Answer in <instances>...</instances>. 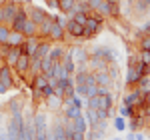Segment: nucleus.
<instances>
[{"label":"nucleus","instance_id":"nucleus-1","mask_svg":"<svg viewBox=\"0 0 150 140\" xmlns=\"http://www.w3.org/2000/svg\"><path fill=\"white\" fill-rule=\"evenodd\" d=\"M34 140H50V122L44 110L34 112Z\"/></svg>","mask_w":150,"mask_h":140},{"label":"nucleus","instance_id":"nucleus-2","mask_svg":"<svg viewBox=\"0 0 150 140\" xmlns=\"http://www.w3.org/2000/svg\"><path fill=\"white\" fill-rule=\"evenodd\" d=\"M102 30V16L100 14H88L86 22H84V32H82V38H94Z\"/></svg>","mask_w":150,"mask_h":140},{"label":"nucleus","instance_id":"nucleus-3","mask_svg":"<svg viewBox=\"0 0 150 140\" xmlns=\"http://www.w3.org/2000/svg\"><path fill=\"white\" fill-rule=\"evenodd\" d=\"M90 56H98V58L106 60L108 64H112V62L118 60V52H116L114 48H110V46H98V48H94L92 52H90Z\"/></svg>","mask_w":150,"mask_h":140},{"label":"nucleus","instance_id":"nucleus-4","mask_svg":"<svg viewBox=\"0 0 150 140\" xmlns=\"http://www.w3.org/2000/svg\"><path fill=\"white\" fill-rule=\"evenodd\" d=\"M122 104L132 106V108H146V106H144V94H140L136 88L124 94V98H122Z\"/></svg>","mask_w":150,"mask_h":140},{"label":"nucleus","instance_id":"nucleus-5","mask_svg":"<svg viewBox=\"0 0 150 140\" xmlns=\"http://www.w3.org/2000/svg\"><path fill=\"white\" fill-rule=\"evenodd\" d=\"M50 140H68L66 128H64V118H56L50 124Z\"/></svg>","mask_w":150,"mask_h":140},{"label":"nucleus","instance_id":"nucleus-6","mask_svg":"<svg viewBox=\"0 0 150 140\" xmlns=\"http://www.w3.org/2000/svg\"><path fill=\"white\" fill-rule=\"evenodd\" d=\"M2 8H4V24L10 26V22L14 20V16L22 8V4H18V2H14V0H6V2L2 4Z\"/></svg>","mask_w":150,"mask_h":140},{"label":"nucleus","instance_id":"nucleus-7","mask_svg":"<svg viewBox=\"0 0 150 140\" xmlns=\"http://www.w3.org/2000/svg\"><path fill=\"white\" fill-rule=\"evenodd\" d=\"M38 42H40V38L38 36H28V38H24V42L20 44V48H22V54H26V56H34L36 48H38Z\"/></svg>","mask_w":150,"mask_h":140},{"label":"nucleus","instance_id":"nucleus-8","mask_svg":"<svg viewBox=\"0 0 150 140\" xmlns=\"http://www.w3.org/2000/svg\"><path fill=\"white\" fill-rule=\"evenodd\" d=\"M52 24H54V16H50V14H48L46 18L38 24V34H36V36H38L40 40H48V34H50Z\"/></svg>","mask_w":150,"mask_h":140},{"label":"nucleus","instance_id":"nucleus-9","mask_svg":"<svg viewBox=\"0 0 150 140\" xmlns=\"http://www.w3.org/2000/svg\"><path fill=\"white\" fill-rule=\"evenodd\" d=\"M12 68H14V72H16V74H20V76L28 74V70H30V56L20 54V56H18V60H16V64H14Z\"/></svg>","mask_w":150,"mask_h":140},{"label":"nucleus","instance_id":"nucleus-10","mask_svg":"<svg viewBox=\"0 0 150 140\" xmlns=\"http://www.w3.org/2000/svg\"><path fill=\"white\" fill-rule=\"evenodd\" d=\"M86 66H88V72H100V70H106L108 68V62L98 56H90L86 60Z\"/></svg>","mask_w":150,"mask_h":140},{"label":"nucleus","instance_id":"nucleus-11","mask_svg":"<svg viewBox=\"0 0 150 140\" xmlns=\"http://www.w3.org/2000/svg\"><path fill=\"white\" fill-rule=\"evenodd\" d=\"M64 30L68 32L72 38H82V32H84V26L82 24H78L76 20H66V26H64Z\"/></svg>","mask_w":150,"mask_h":140},{"label":"nucleus","instance_id":"nucleus-12","mask_svg":"<svg viewBox=\"0 0 150 140\" xmlns=\"http://www.w3.org/2000/svg\"><path fill=\"white\" fill-rule=\"evenodd\" d=\"M72 60H74V64H78V62H86V60L90 58V52L86 50V48H80V46H74L68 50Z\"/></svg>","mask_w":150,"mask_h":140},{"label":"nucleus","instance_id":"nucleus-13","mask_svg":"<svg viewBox=\"0 0 150 140\" xmlns=\"http://www.w3.org/2000/svg\"><path fill=\"white\" fill-rule=\"evenodd\" d=\"M24 110V100L20 96H16V98H12L10 102H8V108H6V114L8 116H14V114H22Z\"/></svg>","mask_w":150,"mask_h":140},{"label":"nucleus","instance_id":"nucleus-14","mask_svg":"<svg viewBox=\"0 0 150 140\" xmlns=\"http://www.w3.org/2000/svg\"><path fill=\"white\" fill-rule=\"evenodd\" d=\"M64 34H66V30H64V26H60V24H52V28H50V34H48V40L50 42H62L64 40Z\"/></svg>","mask_w":150,"mask_h":140},{"label":"nucleus","instance_id":"nucleus-15","mask_svg":"<svg viewBox=\"0 0 150 140\" xmlns=\"http://www.w3.org/2000/svg\"><path fill=\"white\" fill-rule=\"evenodd\" d=\"M62 118H66V120H74V118H78V116H82V108H78V106H72V104H68V106H64L62 104Z\"/></svg>","mask_w":150,"mask_h":140},{"label":"nucleus","instance_id":"nucleus-16","mask_svg":"<svg viewBox=\"0 0 150 140\" xmlns=\"http://www.w3.org/2000/svg\"><path fill=\"white\" fill-rule=\"evenodd\" d=\"M44 102H46L48 110H52V112H58V110L62 108V102H64V98H60V96H56V94H50V96H46V98H44Z\"/></svg>","mask_w":150,"mask_h":140},{"label":"nucleus","instance_id":"nucleus-17","mask_svg":"<svg viewBox=\"0 0 150 140\" xmlns=\"http://www.w3.org/2000/svg\"><path fill=\"white\" fill-rule=\"evenodd\" d=\"M94 78H96V84H98V86H108V88H112V84H114V80L110 78V74H108L106 70L94 72Z\"/></svg>","mask_w":150,"mask_h":140},{"label":"nucleus","instance_id":"nucleus-18","mask_svg":"<svg viewBox=\"0 0 150 140\" xmlns=\"http://www.w3.org/2000/svg\"><path fill=\"white\" fill-rule=\"evenodd\" d=\"M26 18H28V16H26V12L20 8L18 14L14 16V20L10 22V30H18V32H22V26H24V22H26Z\"/></svg>","mask_w":150,"mask_h":140},{"label":"nucleus","instance_id":"nucleus-19","mask_svg":"<svg viewBox=\"0 0 150 140\" xmlns=\"http://www.w3.org/2000/svg\"><path fill=\"white\" fill-rule=\"evenodd\" d=\"M20 54H22V48H20V46H10V52L4 56L6 66H10V68H12V66L16 64V60H18V56H20Z\"/></svg>","mask_w":150,"mask_h":140},{"label":"nucleus","instance_id":"nucleus-20","mask_svg":"<svg viewBox=\"0 0 150 140\" xmlns=\"http://www.w3.org/2000/svg\"><path fill=\"white\" fill-rule=\"evenodd\" d=\"M60 64H62V68L66 70L68 74H74V70H76V64H74V60H72V56H70L68 50L62 54V58H60Z\"/></svg>","mask_w":150,"mask_h":140},{"label":"nucleus","instance_id":"nucleus-21","mask_svg":"<svg viewBox=\"0 0 150 140\" xmlns=\"http://www.w3.org/2000/svg\"><path fill=\"white\" fill-rule=\"evenodd\" d=\"M50 46H52V42H50V40H40V42H38V48H36V52H34V56H32V58H44V56H48Z\"/></svg>","mask_w":150,"mask_h":140},{"label":"nucleus","instance_id":"nucleus-22","mask_svg":"<svg viewBox=\"0 0 150 140\" xmlns=\"http://www.w3.org/2000/svg\"><path fill=\"white\" fill-rule=\"evenodd\" d=\"M24 38H26V36H24L22 32L10 30V34H8V38H6V44H8V46H20V44L24 42Z\"/></svg>","mask_w":150,"mask_h":140},{"label":"nucleus","instance_id":"nucleus-23","mask_svg":"<svg viewBox=\"0 0 150 140\" xmlns=\"http://www.w3.org/2000/svg\"><path fill=\"white\" fill-rule=\"evenodd\" d=\"M46 84H48V78L44 76V74H36V76H32V80H30L32 90H42Z\"/></svg>","mask_w":150,"mask_h":140},{"label":"nucleus","instance_id":"nucleus-24","mask_svg":"<svg viewBox=\"0 0 150 140\" xmlns=\"http://www.w3.org/2000/svg\"><path fill=\"white\" fill-rule=\"evenodd\" d=\"M140 76H142V74L136 70V66H128V70H126V84L128 86H134V84L138 82Z\"/></svg>","mask_w":150,"mask_h":140},{"label":"nucleus","instance_id":"nucleus-25","mask_svg":"<svg viewBox=\"0 0 150 140\" xmlns=\"http://www.w3.org/2000/svg\"><path fill=\"white\" fill-rule=\"evenodd\" d=\"M22 34L28 38V36H36L38 34V24H34L30 18H26V22H24L22 26Z\"/></svg>","mask_w":150,"mask_h":140},{"label":"nucleus","instance_id":"nucleus-26","mask_svg":"<svg viewBox=\"0 0 150 140\" xmlns=\"http://www.w3.org/2000/svg\"><path fill=\"white\" fill-rule=\"evenodd\" d=\"M52 64H54V60L50 58V56H44V58L40 60V66H42V74H44L46 78H50V76H52Z\"/></svg>","mask_w":150,"mask_h":140},{"label":"nucleus","instance_id":"nucleus-27","mask_svg":"<svg viewBox=\"0 0 150 140\" xmlns=\"http://www.w3.org/2000/svg\"><path fill=\"white\" fill-rule=\"evenodd\" d=\"M64 52H66V48L62 46V44H52V46H50V52H48V56H50L52 60H60Z\"/></svg>","mask_w":150,"mask_h":140},{"label":"nucleus","instance_id":"nucleus-28","mask_svg":"<svg viewBox=\"0 0 150 140\" xmlns=\"http://www.w3.org/2000/svg\"><path fill=\"white\" fill-rule=\"evenodd\" d=\"M72 128H74V130H78V132H86V130H88V122H86L84 114L72 120Z\"/></svg>","mask_w":150,"mask_h":140},{"label":"nucleus","instance_id":"nucleus-29","mask_svg":"<svg viewBox=\"0 0 150 140\" xmlns=\"http://www.w3.org/2000/svg\"><path fill=\"white\" fill-rule=\"evenodd\" d=\"M40 60H42V58H30V70H28V74H30V76L42 74V66H40Z\"/></svg>","mask_w":150,"mask_h":140},{"label":"nucleus","instance_id":"nucleus-30","mask_svg":"<svg viewBox=\"0 0 150 140\" xmlns=\"http://www.w3.org/2000/svg\"><path fill=\"white\" fill-rule=\"evenodd\" d=\"M74 4H76V0H58V10L66 14L74 8Z\"/></svg>","mask_w":150,"mask_h":140},{"label":"nucleus","instance_id":"nucleus-31","mask_svg":"<svg viewBox=\"0 0 150 140\" xmlns=\"http://www.w3.org/2000/svg\"><path fill=\"white\" fill-rule=\"evenodd\" d=\"M90 128H94L96 132H100V134H104V130L108 128V118H104V120H96L94 124H90Z\"/></svg>","mask_w":150,"mask_h":140},{"label":"nucleus","instance_id":"nucleus-32","mask_svg":"<svg viewBox=\"0 0 150 140\" xmlns=\"http://www.w3.org/2000/svg\"><path fill=\"white\" fill-rule=\"evenodd\" d=\"M106 72L110 74V78L116 82V78L120 76V68H118V64L116 62H112V64H108V68H106Z\"/></svg>","mask_w":150,"mask_h":140},{"label":"nucleus","instance_id":"nucleus-33","mask_svg":"<svg viewBox=\"0 0 150 140\" xmlns=\"http://www.w3.org/2000/svg\"><path fill=\"white\" fill-rule=\"evenodd\" d=\"M114 128L118 130V132H124V130H126V118L124 116H116L114 118Z\"/></svg>","mask_w":150,"mask_h":140},{"label":"nucleus","instance_id":"nucleus-34","mask_svg":"<svg viewBox=\"0 0 150 140\" xmlns=\"http://www.w3.org/2000/svg\"><path fill=\"white\" fill-rule=\"evenodd\" d=\"M118 112H120V116H124V118L134 116V108H132V106H126V104L120 106V108H118Z\"/></svg>","mask_w":150,"mask_h":140},{"label":"nucleus","instance_id":"nucleus-35","mask_svg":"<svg viewBox=\"0 0 150 140\" xmlns=\"http://www.w3.org/2000/svg\"><path fill=\"white\" fill-rule=\"evenodd\" d=\"M138 60L142 62V64L148 66V64H150V52H148V50H140V52H138Z\"/></svg>","mask_w":150,"mask_h":140},{"label":"nucleus","instance_id":"nucleus-36","mask_svg":"<svg viewBox=\"0 0 150 140\" xmlns=\"http://www.w3.org/2000/svg\"><path fill=\"white\" fill-rule=\"evenodd\" d=\"M140 50H150V34H144L140 38Z\"/></svg>","mask_w":150,"mask_h":140},{"label":"nucleus","instance_id":"nucleus-37","mask_svg":"<svg viewBox=\"0 0 150 140\" xmlns=\"http://www.w3.org/2000/svg\"><path fill=\"white\" fill-rule=\"evenodd\" d=\"M68 140H84V132L72 130V132H68Z\"/></svg>","mask_w":150,"mask_h":140},{"label":"nucleus","instance_id":"nucleus-38","mask_svg":"<svg viewBox=\"0 0 150 140\" xmlns=\"http://www.w3.org/2000/svg\"><path fill=\"white\" fill-rule=\"evenodd\" d=\"M138 34L140 36H144V34H150V22H146V24H142L138 28Z\"/></svg>","mask_w":150,"mask_h":140},{"label":"nucleus","instance_id":"nucleus-39","mask_svg":"<svg viewBox=\"0 0 150 140\" xmlns=\"http://www.w3.org/2000/svg\"><path fill=\"white\" fill-rule=\"evenodd\" d=\"M8 52H10V46H8V44H6V42H2V44H0V56H2V58H4V56H6V54H8Z\"/></svg>","mask_w":150,"mask_h":140},{"label":"nucleus","instance_id":"nucleus-40","mask_svg":"<svg viewBox=\"0 0 150 140\" xmlns=\"http://www.w3.org/2000/svg\"><path fill=\"white\" fill-rule=\"evenodd\" d=\"M140 60H138V54H132V56H128V66H136Z\"/></svg>","mask_w":150,"mask_h":140},{"label":"nucleus","instance_id":"nucleus-41","mask_svg":"<svg viewBox=\"0 0 150 140\" xmlns=\"http://www.w3.org/2000/svg\"><path fill=\"white\" fill-rule=\"evenodd\" d=\"M144 106H146V112H148V116H150V92L144 96Z\"/></svg>","mask_w":150,"mask_h":140},{"label":"nucleus","instance_id":"nucleus-42","mask_svg":"<svg viewBox=\"0 0 150 140\" xmlns=\"http://www.w3.org/2000/svg\"><path fill=\"white\" fill-rule=\"evenodd\" d=\"M54 22L60 24V26H66V18L64 16H54Z\"/></svg>","mask_w":150,"mask_h":140},{"label":"nucleus","instance_id":"nucleus-43","mask_svg":"<svg viewBox=\"0 0 150 140\" xmlns=\"http://www.w3.org/2000/svg\"><path fill=\"white\" fill-rule=\"evenodd\" d=\"M8 90H10V88H8V86H6V84L2 82V78H0V94H6Z\"/></svg>","mask_w":150,"mask_h":140},{"label":"nucleus","instance_id":"nucleus-44","mask_svg":"<svg viewBox=\"0 0 150 140\" xmlns=\"http://www.w3.org/2000/svg\"><path fill=\"white\" fill-rule=\"evenodd\" d=\"M46 4L50 6V8H54V10H58V0H46Z\"/></svg>","mask_w":150,"mask_h":140},{"label":"nucleus","instance_id":"nucleus-45","mask_svg":"<svg viewBox=\"0 0 150 140\" xmlns=\"http://www.w3.org/2000/svg\"><path fill=\"white\" fill-rule=\"evenodd\" d=\"M108 92H110L108 86H98V94H108Z\"/></svg>","mask_w":150,"mask_h":140},{"label":"nucleus","instance_id":"nucleus-46","mask_svg":"<svg viewBox=\"0 0 150 140\" xmlns=\"http://www.w3.org/2000/svg\"><path fill=\"white\" fill-rule=\"evenodd\" d=\"M124 140H136V132H130V134H128Z\"/></svg>","mask_w":150,"mask_h":140},{"label":"nucleus","instance_id":"nucleus-47","mask_svg":"<svg viewBox=\"0 0 150 140\" xmlns=\"http://www.w3.org/2000/svg\"><path fill=\"white\" fill-rule=\"evenodd\" d=\"M4 66H6V62H4V58H0V70L4 68Z\"/></svg>","mask_w":150,"mask_h":140},{"label":"nucleus","instance_id":"nucleus-48","mask_svg":"<svg viewBox=\"0 0 150 140\" xmlns=\"http://www.w3.org/2000/svg\"><path fill=\"white\" fill-rule=\"evenodd\" d=\"M146 74H150V64H148V66H146Z\"/></svg>","mask_w":150,"mask_h":140},{"label":"nucleus","instance_id":"nucleus-49","mask_svg":"<svg viewBox=\"0 0 150 140\" xmlns=\"http://www.w3.org/2000/svg\"><path fill=\"white\" fill-rule=\"evenodd\" d=\"M146 6H150V0H146Z\"/></svg>","mask_w":150,"mask_h":140},{"label":"nucleus","instance_id":"nucleus-50","mask_svg":"<svg viewBox=\"0 0 150 140\" xmlns=\"http://www.w3.org/2000/svg\"><path fill=\"white\" fill-rule=\"evenodd\" d=\"M4 2H6V0H0V4H4Z\"/></svg>","mask_w":150,"mask_h":140},{"label":"nucleus","instance_id":"nucleus-51","mask_svg":"<svg viewBox=\"0 0 150 140\" xmlns=\"http://www.w3.org/2000/svg\"><path fill=\"white\" fill-rule=\"evenodd\" d=\"M112 140H122V138H112Z\"/></svg>","mask_w":150,"mask_h":140},{"label":"nucleus","instance_id":"nucleus-52","mask_svg":"<svg viewBox=\"0 0 150 140\" xmlns=\"http://www.w3.org/2000/svg\"><path fill=\"white\" fill-rule=\"evenodd\" d=\"M0 58H2V56H0Z\"/></svg>","mask_w":150,"mask_h":140},{"label":"nucleus","instance_id":"nucleus-53","mask_svg":"<svg viewBox=\"0 0 150 140\" xmlns=\"http://www.w3.org/2000/svg\"><path fill=\"white\" fill-rule=\"evenodd\" d=\"M148 52H150V50H148Z\"/></svg>","mask_w":150,"mask_h":140}]
</instances>
